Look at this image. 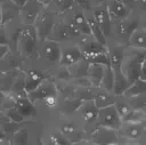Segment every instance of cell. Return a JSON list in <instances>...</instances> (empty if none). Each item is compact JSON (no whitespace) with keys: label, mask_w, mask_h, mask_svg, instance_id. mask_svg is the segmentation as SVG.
<instances>
[{"label":"cell","mask_w":146,"mask_h":145,"mask_svg":"<svg viewBox=\"0 0 146 145\" xmlns=\"http://www.w3.org/2000/svg\"><path fill=\"white\" fill-rule=\"evenodd\" d=\"M60 55H62V43L47 38L39 41L36 57L33 61L41 69H43L49 76L51 71L59 65Z\"/></svg>","instance_id":"obj_1"},{"label":"cell","mask_w":146,"mask_h":145,"mask_svg":"<svg viewBox=\"0 0 146 145\" xmlns=\"http://www.w3.org/2000/svg\"><path fill=\"white\" fill-rule=\"evenodd\" d=\"M76 42L81 49L83 59L88 63H98L105 66H111L107 46L102 45L92 35H83Z\"/></svg>","instance_id":"obj_2"},{"label":"cell","mask_w":146,"mask_h":145,"mask_svg":"<svg viewBox=\"0 0 146 145\" xmlns=\"http://www.w3.org/2000/svg\"><path fill=\"white\" fill-rule=\"evenodd\" d=\"M39 41L34 25H24L18 34L15 51L22 56L24 62L33 61L36 57Z\"/></svg>","instance_id":"obj_3"},{"label":"cell","mask_w":146,"mask_h":145,"mask_svg":"<svg viewBox=\"0 0 146 145\" xmlns=\"http://www.w3.org/2000/svg\"><path fill=\"white\" fill-rule=\"evenodd\" d=\"M145 57H146V50L136 49L130 46L125 47L121 64V71L127 76L130 83L139 78L140 67Z\"/></svg>","instance_id":"obj_4"},{"label":"cell","mask_w":146,"mask_h":145,"mask_svg":"<svg viewBox=\"0 0 146 145\" xmlns=\"http://www.w3.org/2000/svg\"><path fill=\"white\" fill-rule=\"evenodd\" d=\"M140 14L133 10L129 16L114 21L113 22V33L112 38L113 40L128 46V40L131 35V33L135 31L136 27L139 26L140 22Z\"/></svg>","instance_id":"obj_5"},{"label":"cell","mask_w":146,"mask_h":145,"mask_svg":"<svg viewBox=\"0 0 146 145\" xmlns=\"http://www.w3.org/2000/svg\"><path fill=\"white\" fill-rule=\"evenodd\" d=\"M58 13L56 11V9L49 3L47 5L42 11L39 14L38 18L34 22V27L38 34L39 40H43L47 39L54 27V24L56 23V19L58 17Z\"/></svg>","instance_id":"obj_6"},{"label":"cell","mask_w":146,"mask_h":145,"mask_svg":"<svg viewBox=\"0 0 146 145\" xmlns=\"http://www.w3.org/2000/svg\"><path fill=\"white\" fill-rule=\"evenodd\" d=\"M87 142L91 144H119L120 139L116 130L102 126H94L87 131Z\"/></svg>","instance_id":"obj_7"},{"label":"cell","mask_w":146,"mask_h":145,"mask_svg":"<svg viewBox=\"0 0 146 145\" xmlns=\"http://www.w3.org/2000/svg\"><path fill=\"white\" fill-rule=\"evenodd\" d=\"M145 122H122L121 127L116 130L120 143H137L143 136Z\"/></svg>","instance_id":"obj_8"},{"label":"cell","mask_w":146,"mask_h":145,"mask_svg":"<svg viewBox=\"0 0 146 145\" xmlns=\"http://www.w3.org/2000/svg\"><path fill=\"white\" fill-rule=\"evenodd\" d=\"M98 112H99V108L95 104L94 99H86V100H82L80 107L74 114L83 123L87 130H89L91 127L95 126L98 118Z\"/></svg>","instance_id":"obj_9"},{"label":"cell","mask_w":146,"mask_h":145,"mask_svg":"<svg viewBox=\"0 0 146 145\" xmlns=\"http://www.w3.org/2000/svg\"><path fill=\"white\" fill-rule=\"evenodd\" d=\"M122 124V119L115 108L114 104L99 108L98 112V118L95 123V126H102L106 128H111L114 130H117Z\"/></svg>","instance_id":"obj_10"},{"label":"cell","mask_w":146,"mask_h":145,"mask_svg":"<svg viewBox=\"0 0 146 145\" xmlns=\"http://www.w3.org/2000/svg\"><path fill=\"white\" fill-rule=\"evenodd\" d=\"M81 59H83V57L76 41H66L62 43V55H60L59 65L68 67L80 62Z\"/></svg>","instance_id":"obj_11"},{"label":"cell","mask_w":146,"mask_h":145,"mask_svg":"<svg viewBox=\"0 0 146 145\" xmlns=\"http://www.w3.org/2000/svg\"><path fill=\"white\" fill-rule=\"evenodd\" d=\"M91 13H92L95 21L97 22V24L104 32L105 37L110 40L112 38V33H113V19L108 13L106 3L94 7Z\"/></svg>","instance_id":"obj_12"},{"label":"cell","mask_w":146,"mask_h":145,"mask_svg":"<svg viewBox=\"0 0 146 145\" xmlns=\"http://www.w3.org/2000/svg\"><path fill=\"white\" fill-rule=\"evenodd\" d=\"M44 7L46 5L40 0H27L19 9V19L24 25H33Z\"/></svg>","instance_id":"obj_13"},{"label":"cell","mask_w":146,"mask_h":145,"mask_svg":"<svg viewBox=\"0 0 146 145\" xmlns=\"http://www.w3.org/2000/svg\"><path fill=\"white\" fill-rule=\"evenodd\" d=\"M51 94H58L57 91V86L54 79H51L50 76H47L34 90L27 92V97L30 98L31 102H33L34 104H39L42 102V99L44 97H47L48 95Z\"/></svg>","instance_id":"obj_14"},{"label":"cell","mask_w":146,"mask_h":145,"mask_svg":"<svg viewBox=\"0 0 146 145\" xmlns=\"http://www.w3.org/2000/svg\"><path fill=\"white\" fill-rule=\"evenodd\" d=\"M15 95V94H14ZM15 107L19 111L22 115L25 116L26 120H38L39 116V106L30 100V98L26 95H19L16 96Z\"/></svg>","instance_id":"obj_15"},{"label":"cell","mask_w":146,"mask_h":145,"mask_svg":"<svg viewBox=\"0 0 146 145\" xmlns=\"http://www.w3.org/2000/svg\"><path fill=\"white\" fill-rule=\"evenodd\" d=\"M48 38L52 39L55 41H58L60 43L66 42V41H73L71 38V34H70V31H68L67 23L63 15H58L56 23L54 24V27Z\"/></svg>","instance_id":"obj_16"},{"label":"cell","mask_w":146,"mask_h":145,"mask_svg":"<svg viewBox=\"0 0 146 145\" xmlns=\"http://www.w3.org/2000/svg\"><path fill=\"white\" fill-rule=\"evenodd\" d=\"M23 64H24V59L22 58V56L15 50H9L0 61V70L2 72L18 70L23 67Z\"/></svg>","instance_id":"obj_17"},{"label":"cell","mask_w":146,"mask_h":145,"mask_svg":"<svg viewBox=\"0 0 146 145\" xmlns=\"http://www.w3.org/2000/svg\"><path fill=\"white\" fill-rule=\"evenodd\" d=\"M116 98H117V96L113 91L103 89L100 87H96L95 92H94V97H92V99H94V102L98 108H103V107L113 105L115 103Z\"/></svg>","instance_id":"obj_18"},{"label":"cell","mask_w":146,"mask_h":145,"mask_svg":"<svg viewBox=\"0 0 146 145\" xmlns=\"http://www.w3.org/2000/svg\"><path fill=\"white\" fill-rule=\"evenodd\" d=\"M106 6H107L108 13H110L113 22L117 21V19H121V18H124L133 11V9L130 8L129 6H127L122 2L115 1V0H107Z\"/></svg>","instance_id":"obj_19"},{"label":"cell","mask_w":146,"mask_h":145,"mask_svg":"<svg viewBox=\"0 0 146 145\" xmlns=\"http://www.w3.org/2000/svg\"><path fill=\"white\" fill-rule=\"evenodd\" d=\"M1 8V16H2V22L1 24H7L16 18L19 17V7L15 5L11 0H3L0 3Z\"/></svg>","instance_id":"obj_20"},{"label":"cell","mask_w":146,"mask_h":145,"mask_svg":"<svg viewBox=\"0 0 146 145\" xmlns=\"http://www.w3.org/2000/svg\"><path fill=\"white\" fill-rule=\"evenodd\" d=\"M41 143H47V144H51V145H67L71 144V142L55 127L50 130L44 131V134H42L41 137Z\"/></svg>","instance_id":"obj_21"},{"label":"cell","mask_w":146,"mask_h":145,"mask_svg":"<svg viewBox=\"0 0 146 145\" xmlns=\"http://www.w3.org/2000/svg\"><path fill=\"white\" fill-rule=\"evenodd\" d=\"M105 65L98 64V63H89L88 66V72H87V78L90 81L91 86L94 87H99L100 81L103 79L104 72H105Z\"/></svg>","instance_id":"obj_22"},{"label":"cell","mask_w":146,"mask_h":145,"mask_svg":"<svg viewBox=\"0 0 146 145\" xmlns=\"http://www.w3.org/2000/svg\"><path fill=\"white\" fill-rule=\"evenodd\" d=\"M128 46L136 49L146 50V30L140 25L136 27L128 40Z\"/></svg>","instance_id":"obj_23"},{"label":"cell","mask_w":146,"mask_h":145,"mask_svg":"<svg viewBox=\"0 0 146 145\" xmlns=\"http://www.w3.org/2000/svg\"><path fill=\"white\" fill-rule=\"evenodd\" d=\"M86 15H87V19H88V23H89V27H90V33H91V35H92L97 41H99L102 45L107 46L108 39L105 37L104 32L102 31V29L99 27V25H98L97 22L95 21L91 10L86 11Z\"/></svg>","instance_id":"obj_24"},{"label":"cell","mask_w":146,"mask_h":145,"mask_svg":"<svg viewBox=\"0 0 146 145\" xmlns=\"http://www.w3.org/2000/svg\"><path fill=\"white\" fill-rule=\"evenodd\" d=\"M144 94H146V80L138 78L129 84V87L125 89V91L123 92L122 96H124L127 98H131V97L140 96Z\"/></svg>","instance_id":"obj_25"},{"label":"cell","mask_w":146,"mask_h":145,"mask_svg":"<svg viewBox=\"0 0 146 145\" xmlns=\"http://www.w3.org/2000/svg\"><path fill=\"white\" fill-rule=\"evenodd\" d=\"M88 66H89V63L86 59H81L80 62L75 63L74 65L68 66V70H70L72 79H78V78L87 76Z\"/></svg>","instance_id":"obj_26"},{"label":"cell","mask_w":146,"mask_h":145,"mask_svg":"<svg viewBox=\"0 0 146 145\" xmlns=\"http://www.w3.org/2000/svg\"><path fill=\"white\" fill-rule=\"evenodd\" d=\"M0 116H3L8 119L11 122L15 123H23L26 121L25 116L19 113V111L14 106V107H8V108H2L0 111Z\"/></svg>","instance_id":"obj_27"},{"label":"cell","mask_w":146,"mask_h":145,"mask_svg":"<svg viewBox=\"0 0 146 145\" xmlns=\"http://www.w3.org/2000/svg\"><path fill=\"white\" fill-rule=\"evenodd\" d=\"M50 5L56 9V11L59 15L66 14L75 7L74 0H51Z\"/></svg>","instance_id":"obj_28"},{"label":"cell","mask_w":146,"mask_h":145,"mask_svg":"<svg viewBox=\"0 0 146 145\" xmlns=\"http://www.w3.org/2000/svg\"><path fill=\"white\" fill-rule=\"evenodd\" d=\"M100 88L113 91V87H114V73L111 66H106L105 67V72L103 75V79L100 81Z\"/></svg>","instance_id":"obj_29"},{"label":"cell","mask_w":146,"mask_h":145,"mask_svg":"<svg viewBox=\"0 0 146 145\" xmlns=\"http://www.w3.org/2000/svg\"><path fill=\"white\" fill-rule=\"evenodd\" d=\"M114 106H115V108L117 110V112H119L121 119H122L127 113H129V112L132 110V107H131V105H130L128 98H125V97L122 96V95H121V96H117V98H116V100H115V103H114Z\"/></svg>","instance_id":"obj_30"},{"label":"cell","mask_w":146,"mask_h":145,"mask_svg":"<svg viewBox=\"0 0 146 145\" xmlns=\"http://www.w3.org/2000/svg\"><path fill=\"white\" fill-rule=\"evenodd\" d=\"M128 100H129V103H130V105H131L132 108H138V110L146 111V94L140 95V96L128 98Z\"/></svg>","instance_id":"obj_31"},{"label":"cell","mask_w":146,"mask_h":145,"mask_svg":"<svg viewBox=\"0 0 146 145\" xmlns=\"http://www.w3.org/2000/svg\"><path fill=\"white\" fill-rule=\"evenodd\" d=\"M75 6L79 7L80 9L88 11V10H92L94 6H92V1L91 0H74Z\"/></svg>","instance_id":"obj_32"},{"label":"cell","mask_w":146,"mask_h":145,"mask_svg":"<svg viewBox=\"0 0 146 145\" xmlns=\"http://www.w3.org/2000/svg\"><path fill=\"white\" fill-rule=\"evenodd\" d=\"M133 10H136L140 15H146V0H135Z\"/></svg>","instance_id":"obj_33"},{"label":"cell","mask_w":146,"mask_h":145,"mask_svg":"<svg viewBox=\"0 0 146 145\" xmlns=\"http://www.w3.org/2000/svg\"><path fill=\"white\" fill-rule=\"evenodd\" d=\"M0 45H8V38H7L3 25H0Z\"/></svg>","instance_id":"obj_34"},{"label":"cell","mask_w":146,"mask_h":145,"mask_svg":"<svg viewBox=\"0 0 146 145\" xmlns=\"http://www.w3.org/2000/svg\"><path fill=\"white\" fill-rule=\"evenodd\" d=\"M8 132L2 128V126L0 124V144H3V143H6L7 140V137H8Z\"/></svg>","instance_id":"obj_35"},{"label":"cell","mask_w":146,"mask_h":145,"mask_svg":"<svg viewBox=\"0 0 146 145\" xmlns=\"http://www.w3.org/2000/svg\"><path fill=\"white\" fill-rule=\"evenodd\" d=\"M9 50H11V49H10V47H9L8 45H0V61L3 58V56H5Z\"/></svg>","instance_id":"obj_36"},{"label":"cell","mask_w":146,"mask_h":145,"mask_svg":"<svg viewBox=\"0 0 146 145\" xmlns=\"http://www.w3.org/2000/svg\"><path fill=\"white\" fill-rule=\"evenodd\" d=\"M139 78L146 80V57H145L144 61H143V64H141V67H140V74H139Z\"/></svg>","instance_id":"obj_37"},{"label":"cell","mask_w":146,"mask_h":145,"mask_svg":"<svg viewBox=\"0 0 146 145\" xmlns=\"http://www.w3.org/2000/svg\"><path fill=\"white\" fill-rule=\"evenodd\" d=\"M115 1H119V2H122L127 6H129L130 8H135V0H115Z\"/></svg>","instance_id":"obj_38"},{"label":"cell","mask_w":146,"mask_h":145,"mask_svg":"<svg viewBox=\"0 0 146 145\" xmlns=\"http://www.w3.org/2000/svg\"><path fill=\"white\" fill-rule=\"evenodd\" d=\"M5 97H6V92H5V91H2V90L0 89V111H1V108H2V106H3Z\"/></svg>","instance_id":"obj_39"},{"label":"cell","mask_w":146,"mask_h":145,"mask_svg":"<svg viewBox=\"0 0 146 145\" xmlns=\"http://www.w3.org/2000/svg\"><path fill=\"white\" fill-rule=\"evenodd\" d=\"M92 1V6L96 7V6H100V5H105L107 2V0H91Z\"/></svg>","instance_id":"obj_40"},{"label":"cell","mask_w":146,"mask_h":145,"mask_svg":"<svg viewBox=\"0 0 146 145\" xmlns=\"http://www.w3.org/2000/svg\"><path fill=\"white\" fill-rule=\"evenodd\" d=\"M139 25L146 30V15H141V16H140V22H139Z\"/></svg>","instance_id":"obj_41"},{"label":"cell","mask_w":146,"mask_h":145,"mask_svg":"<svg viewBox=\"0 0 146 145\" xmlns=\"http://www.w3.org/2000/svg\"><path fill=\"white\" fill-rule=\"evenodd\" d=\"M11 1H13L15 5H17L19 8H22V7L25 5V2H26L27 0H11Z\"/></svg>","instance_id":"obj_42"},{"label":"cell","mask_w":146,"mask_h":145,"mask_svg":"<svg viewBox=\"0 0 146 145\" xmlns=\"http://www.w3.org/2000/svg\"><path fill=\"white\" fill-rule=\"evenodd\" d=\"M3 76H5V72H2L0 70V86L2 84V81H3Z\"/></svg>","instance_id":"obj_43"},{"label":"cell","mask_w":146,"mask_h":145,"mask_svg":"<svg viewBox=\"0 0 146 145\" xmlns=\"http://www.w3.org/2000/svg\"><path fill=\"white\" fill-rule=\"evenodd\" d=\"M40 1H41L42 3H44L46 6H47V5H49V3L51 2V0H40Z\"/></svg>","instance_id":"obj_44"},{"label":"cell","mask_w":146,"mask_h":145,"mask_svg":"<svg viewBox=\"0 0 146 145\" xmlns=\"http://www.w3.org/2000/svg\"><path fill=\"white\" fill-rule=\"evenodd\" d=\"M1 22H2V16H1V8H0V25H1Z\"/></svg>","instance_id":"obj_45"},{"label":"cell","mask_w":146,"mask_h":145,"mask_svg":"<svg viewBox=\"0 0 146 145\" xmlns=\"http://www.w3.org/2000/svg\"><path fill=\"white\" fill-rule=\"evenodd\" d=\"M2 1H3V0H0V3H1V2H2Z\"/></svg>","instance_id":"obj_46"}]
</instances>
